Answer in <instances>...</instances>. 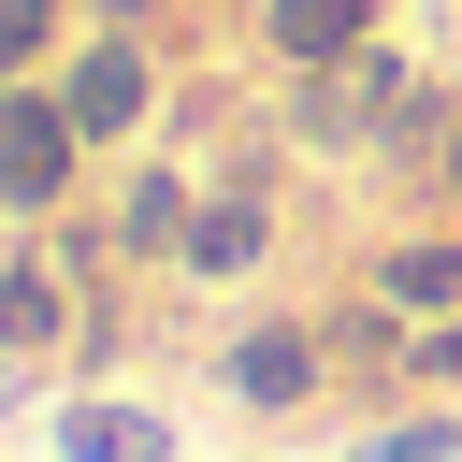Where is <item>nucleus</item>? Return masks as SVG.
<instances>
[{
	"instance_id": "6",
	"label": "nucleus",
	"mask_w": 462,
	"mask_h": 462,
	"mask_svg": "<svg viewBox=\"0 0 462 462\" xmlns=\"http://www.w3.org/2000/svg\"><path fill=\"white\" fill-rule=\"evenodd\" d=\"M58 462H173V419H159V404H116V390H87V404L58 419Z\"/></svg>"
},
{
	"instance_id": "10",
	"label": "nucleus",
	"mask_w": 462,
	"mask_h": 462,
	"mask_svg": "<svg viewBox=\"0 0 462 462\" xmlns=\"http://www.w3.org/2000/svg\"><path fill=\"white\" fill-rule=\"evenodd\" d=\"M346 462H462V419H390V433H361Z\"/></svg>"
},
{
	"instance_id": "15",
	"label": "nucleus",
	"mask_w": 462,
	"mask_h": 462,
	"mask_svg": "<svg viewBox=\"0 0 462 462\" xmlns=\"http://www.w3.org/2000/svg\"><path fill=\"white\" fill-rule=\"evenodd\" d=\"M0 289H14V260H0Z\"/></svg>"
},
{
	"instance_id": "13",
	"label": "nucleus",
	"mask_w": 462,
	"mask_h": 462,
	"mask_svg": "<svg viewBox=\"0 0 462 462\" xmlns=\"http://www.w3.org/2000/svg\"><path fill=\"white\" fill-rule=\"evenodd\" d=\"M419 173H433V202H448V217H462V116H448V144H433V159H419Z\"/></svg>"
},
{
	"instance_id": "12",
	"label": "nucleus",
	"mask_w": 462,
	"mask_h": 462,
	"mask_svg": "<svg viewBox=\"0 0 462 462\" xmlns=\"http://www.w3.org/2000/svg\"><path fill=\"white\" fill-rule=\"evenodd\" d=\"M404 375H433V390H462V318H433V332H404Z\"/></svg>"
},
{
	"instance_id": "3",
	"label": "nucleus",
	"mask_w": 462,
	"mask_h": 462,
	"mask_svg": "<svg viewBox=\"0 0 462 462\" xmlns=\"http://www.w3.org/2000/svg\"><path fill=\"white\" fill-rule=\"evenodd\" d=\"M318 375H332V332H303V318H245L231 332V404L289 419V404H318Z\"/></svg>"
},
{
	"instance_id": "5",
	"label": "nucleus",
	"mask_w": 462,
	"mask_h": 462,
	"mask_svg": "<svg viewBox=\"0 0 462 462\" xmlns=\"http://www.w3.org/2000/svg\"><path fill=\"white\" fill-rule=\"evenodd\" d=\"M260 43L289 72H346V58H375V0H260Z\"/></svg>"
},
{
	"instance_id": "8",
	"label": "nucleus",
	"mask_w": 462,
	"mask_h": 462,
	"mask_svg": "<svg viewBox=\"0 0 462 462\" xmlns=\"http://www.w3.org/2000/svg\"><path fill=\"white\" fill-rule=\"evenodd\" d=\"M274 245V202L260 188H202V217H188V274H245Z\"/></svg>"
},
{
	"instance_id": "2",
	"label": "nucleus",
	"mask_w": 462,
	"mask_h": 462,
	"mask_svg": "<svg viewBox=\"0 0 462 462\" xmlns=\"http://www.w3.org/2000/svg\"><path fill=\"white\" fill-rule=\"evenodd\" d=\"M58 101H72L87 144H130V130L159 116V43H144V29H87V43L58 58Z\"/></svg>"
},
{
	"instance_id": "11",
	"label": "nucleus",
	"mask_w": 462,
	"mask_h": 462,
	"mask_svg": "<svg viewBox=\"0 0 462 462\" xmlns=\"http://www.w3.org/2000/svg\"><path fill=\"white\" fill-rule=\"evenodd\" d=\"M43 43H58V0H0V87H29Z\"/></svg>"
},
{
	"instance_id": "7",
	"label": "nucleus",
	"mask_w": 462,
	"mask_h": 462,
	"mask_svg": "<svg viewBox=\"0 0 462 462\" xmlns=\"http://www.w3.org/2000/svg\"><path fill=\"white\" fill-rule=\"evenodd\" d=\"M188 217H202V188H188V173H159V159L116 188V245H130V260H188Z\"/></svg>"
},
{
	"instance_id": "9",
	"label": "nucleus",
	"mask_w": 462,
	"mask_h": 462,
	"mask_svg": "<svg viewBox=\"0 0 462 462\" xmlns=\"http://www.w3.org/2000/svg\"><path fill=\"white\" fill-rule=\"evenodd\" d=\"M58 332H72V260H14V289H0V346L43 361Z\"/></svg>"
},
{
	"instance_id": "4",
	"label": "nucleus",
	"mask_w": 462,
	"mask_h": 462,
	"mask_svg": "<svg viewBox=\"0 0 462 462\" xmlns=\"http://www.w3.org/2000/svg\"><path fill=\"white\" fill-rule=\"evenodd\" d=\"M375 303H390L404 332L462 318V231H404V245H375Z\"/></svg>"
},
{
	"instance_id": "14",
	"label": "nucleus",
	"mask_w": 462,
	"mask_h": 462,
	"mask_svg": "<svg viewBox=\"0 0 462 462\" xmlns=\"http://www.w3.org/2000/svg\"><path fill=\"white\" fill-rule=\"evenodd\" d=\"M144 14H159V0H101V29H144Z\"/></svg>"
},
{
	"instance_id": "1",
	"label": "nucleus",
	"mask_w": 462,
	"mask_h": 462,
	"mask_svg": "<svg viewBox=\"0 0 462 462\" xmlns=\"http://www.w3.org/2000/svg\"><path fill=\"white\" fill-rule=\"evenodd\" d=\"M87 173V130L58 87H0V217H58Z\"/></svg>"
}]
</instances>
